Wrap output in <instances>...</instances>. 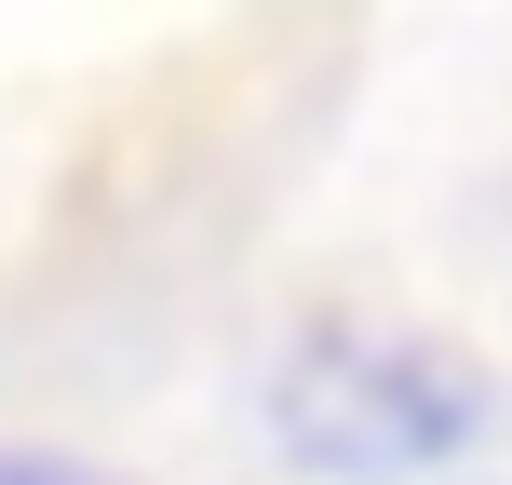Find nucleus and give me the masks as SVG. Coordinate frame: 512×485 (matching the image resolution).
Returning a JSON list of instances; mask_svg holds the SVG:
<instances>
[{
	"instance_id": "1",
	"label": "nucleus",
	"mask_w": 512,
	"mask_h": 485,
	"mask_svg": "<svg viewBox=\"0 0 512 485\" xmlns=\"http://www.w3.org/2000/svg\"><path fill=\"white\" fill-rule=\"evenodd\" d=\"M270 432L297 445L310 472H351V485H391V472H432L445 445L472 432V378L418 337H378V324H310L270 378Z\"/></svg>"
},
{
	"instance_id": "2",
	"label": "nucleus",
	"mask_w": 512,
	"mask_h": 485,
	"mask_svg": "<svg viewBox=\"0 0 512 485\" xmlns=\"http://www.w3.org/2000/svg\"><path fill=\"white\" fill-rule=\"evenodd\" d=\"M0 485H108V472H81V459H54V445H0Z\"/></svg>"
}]
</instances>
